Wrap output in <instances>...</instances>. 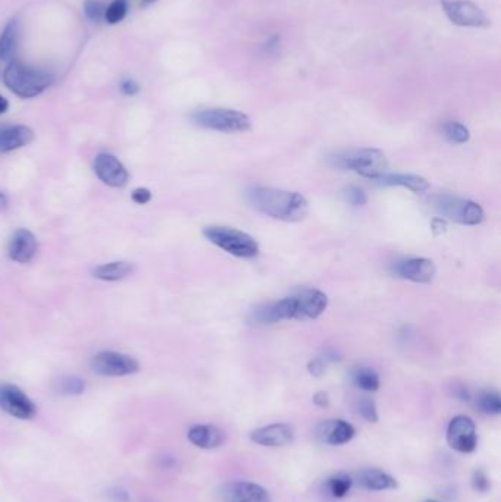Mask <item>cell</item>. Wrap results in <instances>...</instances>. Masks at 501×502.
<instances>
[{"label": "cell", "mask_w": 501, "mask_h": 502, "mask_svg": "<svg viewBox=\"0 0 501 502\" xmlns=\"http://www.w3.org/2000/svg\"><path fill=\"white\" fill-rule=\"evenodd\" d=\"M247 200L256 210L286 222H299L309 212L305 196L269 186H255L247 191Z\"/></svg>", "instance_id": "1"}, {"label": "cell", "mask_w": 501, "mask_h": 502, "mask_svg": "<svg viewBox=\"0 0 501 502\" xmlns=\"http://www.w3.org/2000/svg\"><path fill=\"white\" fill-rule=\"evenodd\" d=\"M5 86L22 99H33L49 88L53 83V75L48 71L28 67L22 62L13 60L4 72Z\"/></svg>", "instance_id": "2"}, {"label": "cell", "mask_w": 501, "mask_h": 502, "mask_svg": "<svg viewBox=\"0 0 501 502\" xmlns=\"http://www.w3.org/2000/svg\"><path fill=\"white\" fill-rule=\"evenodd\" d=\"M333 163L338 168L354 170L356 174L369 179H378L387 170L385 154L378 149H359L337 153Z\"/></svg>", "instance_id": "3"}, {"label": "cell", "mask_w": 501, "mask_h": 502, "mask_svg": "<svg viewBox=\"0 0 501 502\" xmlns=\"http://www.w3.org/2000/svg\"><path fill=\"white\" fill-rule=\"evenodd\" d=\"M203 235L209 243L236 257L250 259L259 253V245L253 237L236 228L206 226L203 229Z\"/></svg>", "instance_id": "4"}, {"label": "cell", "mask_w": 501, "mask_h": 502, "mask_svg": "<svg viewBox=\"0 0 501 502\" xmlns=\"http://www.w3.org/2000/svg\"><path fill=\"white\" fill-rule=\"evenodd\" d=\"M193 122L199 127L221 133H244L250 130V118L234 109H201L193 115Z\"/></svg>", "instance_id": "5"}, {"label": "cell", "mask_w": 501, "mask_h": 502, "mask_svg": "<svg viewBox=\"0 0 501 502\" xmlns=\"http://www.w3.org/2000/svg\"><path fill=\"white\" fill-rule=\"evenodd\" d=\"M436 210L454 222L463 225H478L483 221V210L475 201L462 200L450 196L438 197L435 200Z\"/></svg>", "instance_id": "6"}, {"label": "cell", "mask_w": 501, "mask_h": 502, "mask_svg": "<svg viewBox=\"0 0 501 502\" xmlns=\"http://www.w3.org/2000/svg\"><path fill=\"white\" fill-rule=\"evenodd\" d=\"M441 6L454 25L481 28L491 24L485 12L471 0H443Z\"/></svg>", "instance_id": "7"}, {"label": "cell", "mask_w": 501, "mask_h": 502, "mask_svg": "<svg viewBox=\"0 0 501 502\" xmlns=\"http://www.w3.org/2000/svg\"><path fill=\"white\" fill-rule=\"evenodd\" d=\"M91 367L102 376L118 378V376H128L138 372L140 365L131 355L115 351H102L93 357Z\"/></svg>", "instance_id": "8"}, {"label": "cell", "mask_w": 501, "mask_h": 502, "mask_svg": "<svg viewBox=\"0 0 501 502\" xmlns=\"http://www.w3.org/2000/svg\"><path fill=\"white\" fill-rule=\"evenodd\" d=\"M0 409L21 420L33 419L37 413L36 404L21 388L12 384L0 385Z\"/></svg>", "instance_id": "9"}, {"label": "cell", "mask_w": 501, "mask_h": 502, "mask_svg": "<svg viewBox=\"0 0 501 502\" xmlns=\"http://www.w3.org/2000/svg\"><path fill=\"white\" fill-rule=\"evenodd\" d=\"M447 442L448 445L463 454L474 452L478 445L476 428L472 419L466 416L454 417L447 429Z\"/></svg>", "instance_id": "10"}, {"label": "cell", "mask_w": 501, "mask_h": 502, "mask_svg": "<svg viewBox=\"0 0 501 502\" xmlns=\"http://www.w3.org/2000/svg\"><path fill=\"white\" fill-rule=\"evenodd\" d=\"M95 174L98 178L114 188H121L128 182V172L114 154L100 153L95 159Z\"/></svg>", "instance_id": "11"}, {"label": "cell", "mask_w": 501, "mask_h": 502, "mask_svg": "<svg viewBox=\"0 0 501 502\" xmlns=\"http://www.w3.org/2000/svg\"><path fill=\"white\" fill-rule=\"evenodd\" d=\"M297 320L318 319L328 307V298L322 291L305 290L294 295Z\"/></svg>", "instance_id": "12"}, {"label": "cell", "mask_w": 501, "mask_h": 502, "mask_svg": "<svg viewBox=\"0 0 501 502\" xmlns=\"http://www.w3.org/2000/svg\"><path fill=\"white\" fill-rule=\"evenodd\" d=\"M252 316L256 323H263V325L294 319L295 318L294 297H287L279 301L265 304L256 308Z\"/></svg>", "instance_id": "13"}, {"label": "cell", "mask_w": 501, "mask_h": 502, "mask_svg": "<svg viewBox=\"0 0 501 502\" xmlns=\"http://www.w3.org/2000/svg\"><path fill=\"white\" fill-rule=\"evenodd\" d=\"M227 502H271V495L253 482H232L222 492Z\"/></svg>", "instance_id": "14"}, {"label": "cell", "mask_w": 501, "mask_h": 502, "mask_svg": "<svg viewBox=\"0 0 501 502\" xmlns=\"http://www.w3.org/2000/svg\"><path fill=\"white\" fill-rule=\"evenodd\" d=\"M8 253L11 260L25 264L34 259L37 253V240L28 229L15 231L11 237Z\"/></svg>", "instance_id": "15"}, {"label": "cell", "mask_w": 501, "mask_h": 502, "mask_svg": "<svg viewBox=\"0 0 501 502\" xmlns=\"http://www.w3.org/2000/svg\"><path fill=\"white\" fill-rule=\"evenodd\" d=\"M250 437L260 447H284L293 442L294 429L286 423H276L253 430Z\"/></svg>", "instance_id": "16"}, {"label": "cell", "mask_w": 501, "mask_h": 502, "mask_svg": "<svg viewBox=\"0 0 501 502\" xmlns=\"http://www.w3.org/2000/svg\"><path fill=\"white\" fill-rule=\"evenodd\" d=\"M394 273L403 279H409L417 284H427L435 275V266L428 259H409L394 266Z\"/></svg>", "instance_id": "17"}, {"label": "cell", "mask_w": 501, "mask_h": 502, "mask_svg": "<svg viewBox=\"0 0 501 502\" xmlns=\"http://www.w3.org/2000/svg\"><path fill=\"white\" fill-rule=\"evenodd\" d=\"M354 433V428L344 420H326L322 421L316 429L318 437L328 445L347 444L352 441Z\"/></svg>", "instance_id": "18"}, {"label": "cell", "mask_w": 501, "mask_h": 502, "mask_svg": "<svg viewBox=\"0 0 501 502\" xmlns=\"http://www.w3.org/2000/svg\"><path fill=\"white\" fill-rule=\"evenodd\" d=\"M34 131L25 125H13L0 130V153H9L33 143Z\"/></svg>", "instance_id": "19"}, {"label": "cell", "mask_w": 501, "mask_h": 502, "mask_svg": "<svg viewBox=\"0 0 501 502\" xmlns=\"http://www.w3.org/2000/svg\"><path fill=\"white\" fill-rule=\"evenodd\" d=\"M189 441L203 449H213L221 447L225 442L224 430L209 425H197L193 426L187 433Z\"/></svg>", "instance_id": "20"}, {"label": "cell", "mask_w": 501, "mask_h": 502, "mask_svg": "<svg viewBox=\"0 0 501 502\" xmlns=\"http://www.w3.org/2000/svg\"><path fill=\"white\" fill-rule=\"evenodd\" d=\"M375 181L381 185H387V186L409 188L410 191H413L416 194L424 193L429 188V184L424 177L413 175V174H384Z\"/></svg>", "instance_id": "21"}, {"label": "cell", "mask_w": 501, "mask_h": 502, "mask_svg": "<svg viewBox=\"0 0 501 502\" xmlns=\"http://www.w3.org/2000/svg\"><path fill=\"white\" fill-rule=\"evenodd\" d=\"M134 271H135V266L133 263L111 262V263L98 266V268L93 271V275H95V278H98L100 280L115 282V280H121L123 278H128L130 275L134 273Z\"/></svg>", "instance_id": "22"}, {"label": "cell", "mask_w": 501, "mask_h": 502, "mask_svg": "<svg viewBox=\"0 0 501 502\" xmlns=\"http://www.w3.org/2000/svg\"><path fill=\"white\" fill-rule=\"evenodd\" d=\"M360 483L369 491H388L396 489L397 482L394 477L381 472L378 468H368L360 475Z\"/></svg>", "instance_id": "23"}, {"label": "cell", "mask_w": 501, "mask_h": 502, "mask_svg": "<svg viewBox=\"0 0 501 502\" xmlns=\"http://www.w3.org/2000/svg\"><path fill=\"white\" fill-rule=\"evenodd\" d=\"M20 41V22L12 20L5 27L2 36H0V59L12 60Z\"/></svg>", "instance_id": "24"}, {"label": "cell", "mask_w": 501, "mask_h": 502, "mask_svg": "<svg viewBox=\"0 0 501 502\" xmlns=\"http://www.w3.org/2000/svg\"><path fill=\"white\" fill-rule=\"evenodd\" d=\"M353 382L366 392H375L380 388V376L370 367H359L353 373Z\"/></svg>", "instance_id": "25"}, {"label": "cell", "mask_w": 501, "mask_h": 502, "mask_svg": "<svg viewBox=\"0 0 501 502\" xmlns=\"http://www.w3.org/2000/svg\"><path fill=\"white\" fill-rule=\"evenodd\" d=\"M128 13L127 0H114V2L105 9V20L107 24L115 25L125 20Z\"/></svg>", "instance_id": "26"}, {"label": "cell", "mask_w": 501, "mask_h": 502, "mask_svg": "<svg viewBox=\"0 0 501 502\" xmlns=\"http://www.w3.org/2000/svg\"><path fill=\"white\" fill-rule=\"evenodd\" d=\"M479 410L485 414H500L501 412V400L497 392H482L476 401Z\"/></svg>", "instance_id": "27"}, {"label": "cell", "mask_w": 501, "mask_h": 502, "mask_svg": "<svg viewBox=\"0 0 501 502\" xmlns=\"http://www.w3.org/2000/svg\"><path fill=\"white\" fill-rule=\"evenodd\" d=\"M443 133L444 135L451 141V143H457V144H463L469 140V130L465 127V125L459 123V122H447L444 123L443 127Z\"/></svg>", "instance_id": "28"}, {"label": "cell", "mask_w": 501, "mask_h": 502, "mask_svg": "<svg viewBox=\"0 0 501 502\" xmlns=\"http://www.w3.org/2000/svg\"><path fill=\"white\" fill-rule=\"evenodd\" d=\"M352 483H353V480L349 476L337 475L328 480V488H330V492L333 496L344 498L349 494V491L352 488Z\"/></svg>", "instance_id": "29"}, {"label": "cell", "mask_w": 501, "mask_h": 502, "mask_svg": "<svg viewBox=\"0 0 501 502\" xmlns=\"http://www.w3.org/2000/svg\"><path fill=\"white\" fill-rule=\"evenodd\" d=\"M86 384L83 379L76 378V376H68L59 382V391L65 395H78L84 392Z\"/></svg>", "instance_id": "30"}, {"label": "cell", "mask_w": 501, "mask_h": 502, "mask_svg": "<svg viewBox=\"0 0 501 502\" xmlns=\"http://www.w3.org/2000/svg\"><path fill=\"white\" fill-rule=\"evenodd\" d=\"M84 13L90 21L99 22L105 18V6L100 0H86Z\"/></svg>", "instance_id": "31"}, {"label": "cell", "mask_w": 501, "mask_h": 502, "mask_svg": "<svg viewBox=\"0 0 501 502\" xmlns=\"http://www.w3.org/2000/svg\"><path fill=\"white\" fill-rule=\"evenodd\" d=\"M359 413L363 416V419H366L370 423H377L378 421V412H377V405L369 398H363L360 400L359 402Z\"/></svg>", "instance_id": "32"}, {"label": "cell", "mask_w": 501, "mask_h": 502, "mask_svg": "<svg viewBox=\"0 0 501 502\" xmlns=\"http://www.w3.org/2000/svg\"><path fill=\"white\" fill-rule=\"evenodd\" d=\"M344 197H346V200L353 206H363L368 201L366 194L357 186H349L347 190L344 191Z\"/></svg>", "instance_id": "33"}, {"label": "cell", "mask_w": 501, "mask_h": 502, "mask_svg": "<svg viewBox=\"0 0 501 502\" xmlns=\"http://www.w3.org/2000/svg\"><path fill=\"white\" fill-rule=\"evenodd\" d=\"M472 488L476 492H487L488 491L490 480H488L487 475L482 472V470H476V472H474V475H472Z\"/></svg>", "instance_id": "34"}, {"label": "cell", "mask_w": 501, "mask_h": 502, "mask_svg": "<svg viewBox=\"0 0 501 502\" xmlns=\"http://www.w3.org/2000/svg\"><path fill=\"white\" fill-rule=\"evenodd\" d=\"M131 198L137 205H147V203L152 200V193L147 188H135V190L131 193Z\"/></svg>", "instance_id": "35"}, {"label": "cell", "mask_w": 501, "mask_h": 502, "mask_svg": "<svg viewBox=\"0 0 501 502\" xmlns=\"http://www.w3.org/2000/svg\"><path fill=\"white\" fill-rule=\"evenodd\" d=\"M121 91L125 94V96H135V94L140 91V86L134 80H123L121 83Z\"/></svg>", "instance_id": "36"}, {"label": "cell", "mask_w": 501, "mask_h": 502, "mask_svg": "<svg viewBox=\"0 0 501 502\" xmlns=\"http://www.w3.org/2000/svg\"><path fill=\"white\" fill-rule=\"evenodd\" d=\"M309 372H310L313 376H316V378H319V376H322L323 372H325V363L322 362L321 358L312 360V362L309 363Z\"/></svg>", "instance_id": "37"}, {"label": "cell", "mask_w": 501, "mask_h": 502, "mask_svg": "<svg viewBox=\"0 0 501 502\" xmlns=\"http://www.w3.org/2000/svg\"><path fill=\"white\" fill-rule=\"evenodd\" d=\"M431 226H432V231L435 235H441L443 232L447 231V221L444 217H435Z\"/></svg>", "instance_id": "38"}, {"label": "cell", "mask_w": 501, "mask_h": 502, "mask_svg": "<svg viewBox=\"0 0 501 502\" xmlns=\"http://www.w3.org/2000/svg\"><path fill=\"white\" fill-rule=\"evenodd\" d=\"M109 495H111V498H112L115 502H128V499H130L128 492L121 489V488L112 489L111 492H109Z\"/></svg>", "instance_id": "39"}, {"label": "cell", "mask_w": 501, "mask_h": 502, "mask_svg": "<svg viewBox=\"0 0 501 502\" xmlns=\"http://www.w3.org/2000/svg\"><path fill=\"white\" fill-rule=\"evenodd\" d=\"M313 402H315L318 407H328V404H330V398H328L326 392L321 391L313 395Z\"/></svg>", "instance_id": "40"}, {"label": "cell", "mask_w": 501, "mask_h": 502, "mask_svg": "<svg viewBox=\"0 0 501 502\" xmlns=\"http://www.w3.org/2000/svg\"><path fill=\"white\" fill-rule=\"evenodd\" d=\"M9 205V200H8V196L5 193L0 191V210H5Z\"/></svg>", "instance_id": "41"}, {"label": "cell", "mask_w": 501, "mask_h": 502, "mask_svg": "<svg viewBox=\"0 0 501 502\" xmlns=\"http://www.w3.org/2000/svg\"><path fill=\"white\" fill-rule=\"evenodd\" d=\"M8 107H9V102L4 96H0V115L5 114L8 111Z\"/></svg>", "instance_id": "42"}, {"label": "cell", "mask_w": 501, "mask_h": 502, "mask_svg": "<svg viewBox=\"0 0 501 502\" xmlns=\"http://www.w3.org/2000/svg\"><path fill=\"white\" fill-rule=\"evenodd\" d=\"M154 2H156V0H143V2H142V5H143V6H149V5L154 4Z\"/></svg>", "instance_id": "43"}, {"label": "cell", "mask_w": 501, "mask_h": 502, "mask_svg": "<svg viewBox=\"0 0 501 502\" xmlns=\"http://www.w3.org/2000/svg\"><path fill=\"white\" fill-rule=\"evenodd\" d=\"M427 502H436V501H427Z\"/></svg>", "instance_id": "44"}]
</instances>
